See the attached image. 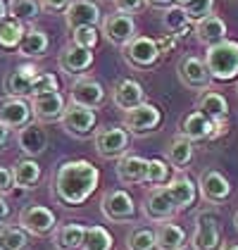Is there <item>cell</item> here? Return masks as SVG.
Instances as JSON below:
<instances>
[{
  "instance_id": "cell-1",
  "label": "cell",
  "mask_w": 238,
  "mask_h": 250,
  "mask_svg": "<svg viewBox=\"0 0 238 250\" xmlns=\"http://www.w3.org/2000/svg\"><path fill=\"white\" fill-rule=\"evenodd\" d=\"M100 184V169L88 160H67L53 176V193L62 205H83Z\"/></svg>"
},
{
  "instance_id": "cell-2",
  "label": "cell",
  "mask_w": 238,
  "mask_h": 250,
  "mask_svg": "<svg viewBox=\"0 0 238 250\" xmlns=\"http://www.w3.org/2000/svg\"><path fill=\"white\" fill-rule=\"evenodd\" d=\"M205 67L217 81H231L238 77V41L224 39L210 45L205 53Z\"/></svg>"
},
{
  "instance_id": "cell-3",
  "label": "cell",
  "mask_w": 238,
  "mask_h": 250,
  "mask_svg": "<svg viewBox=\"0 0 238 250\" xmlns=\"http://www.w3.org/2000/svg\"><path fill=\"white\" fill-rule=\"evenodd\" d=\"M129 141H131V134L124 129V126H102V129H96L93 134V148L100 157L105 160H119L129 153Z\"/></svg>"
},
{
  "instance_id": "cell-4",
  "label": "cell",
  "mask_w": 238,
  "mask_h": 250,
  "mask_svg": "<svg viewBox=\"0 0 238 250\" xmlns=\"http://www.w3.org/2000/svg\"><path fill=\"white\" fill-rule=\"evenodd\" d=\"M100 212L107 222H115V224H124V222H134L139 208H136V200L131 198V193L124 191V188H112L102 195L100 200Z\"/></svg>"
},
{
  "instance_id": "cell-5",
  "label": "cell",
  "mask_w": 238,
  "mask_h": 250,
  "mask_svg": "<svg viewBox=\"0 0 238 250\" xmlns=\"http://www.w3.org/2000/svg\"><path fill=\"white\" fill-rule=\"evenodd\" d=\"M60 124H62V129H64L67 134L74 136V138H88L91 134H96L98 112L69 100V103L64 105V115L60 119Z\"/></svg>"
},
{
  "instance_id": "cell-6",
  "label": "cell",
  "mask_w": 238,
  "mask_h": 250,
  "mask_svg": "<svg viewBox=\"0 0 238 250\" xmlns=\"http://www.w3.org/2000/svg\"><path fill=\"white\" fill-rule=\"evenodd\" d=\"M121 55H124V60H126L131 67H136V69H153L159 62V55H162V53H159L155 39L139 36V34H136L134 39L121 48Z\"/></svg>"
},
{
  "instance_id": "cell-7",
  "label": "cell",
  "mask_w": 238,
  "mask_h": 250,
  "mask_svg": "<svg viewBox=\"0 0 238 250\" xmlns=\"http://www.w3.org/2000/svg\"><path fill=\"white\" fill-rule=\"evenodd\" d=\"M17 227H21L29 236H48L58 229V217L45 205H26L20 212Z\"/></svg>"
},
{
  "instance_id": "cell-8",
  "label": "cell",
  "mask_w": 238,
  "mask_h": 250,
  "mask_svg": "<svg viewBox=\"0 0 238 250\" xmlns=\"http://www.w3.org/2000/svg\"><path fill=\"white\" fill-rule=\"evenodd\" d=\"M159 124H162V112L153 103H140L139 107L124 112V129L129 134L145 136L150 131H155Z\"/></svg>"
},
{
  "instance_id": "cell-9",
  "label": "cell",
  "mask_w": 238,
  "mask_h": 250,
  "mask_svg": "<svg viewBox=\"0 0 238 250\" xmlns=\"http://www.w3.org/2000/svg\"><path fill=\"white\" fill-rule=\"evenodd\" d=\"M140 210H143V217H145V219L162 224V222H169V219L177 214V205H174L172 193H169L167 186H155L153 191L145 195Z\"/></svg>"
},
{
  "instance_id": "cell-10",
  "label": "cell",
  "mask_w": 238,
  "mask_h": 250,
  "mask_svg": "<svg viewBox=\"0 0 238 250\" xmlns=\"http://www.w3.org/2000/svg\"><path fill=\"white\" fill-rule=\"evenodd\" d=\"M193 250H219L221 248V231L215 212H200L196 217V231L191 238Z\"/></svg>"
},
{
  "instance_id": "cell-11",
  "label": "cell",
  "mask_w": 238,
  "mask_h": 250,
  "mask_svg": "<svg viewBox=\"0 0 238 250\" xmlns=\"http://www.w3.org/2000/svg\"><path fill=\"white\" fill-rule=\"evenodd\" d=\"M177 74H178V81L191 88V91H207L210 83H212V77L205 67V60L196 58V55H183L178 60L177 64Z\"/></svg>"
},
{
  "instance_id": "cell-12",
  "label": "cell",
  "mask_w": 238,
  "mask_h": 250,
  "mask_svg": "<svg viewBox=\"0 0 238 250\" xmlns=\"http://www.w3.org/2000/svg\"><path fill=\"white\" fill-rule=\"evenodd\" d=\"M200 115H205L210 122H215L217 126V138L221 134H226V119H229V100L221 96L219 91H202L196 105Z\"/></svg>"
},
{
  "instance_id": "cell-13",
  "label": "cell",
  "mask_w": 238,
  "mask_h": 250,
  "mask_svg": "<svg viewBox=\"0 0 238 250\" xmlns=\"http://www.w3.org/2000/svg\"><path fill=\"white\" fill-rule=\"evenodd\" d=\"M31 122H34V112H31V103L26 98H0V124L2 126H7L12 131V129H24Z\"/></svg>"
},
{
  "instance_id": "cell-14",
  "label": "cell",
  "mask_w": 238,
  "mask_h": 250,
  "mask_svg": "<svg viewBox=\"0 0 238 250\" xmlns=\"http://www.w3.org/2000/svg\"><path fill=\"white\" fill-rule=\"evenodd\" d=\"M102 21V12L96 0H72L69 7L64 10V24L69 34L79 26H98Z\"/></svg>"
},
{
  "instance_id": "cell-15",
  "label": "cell",
  "mask_w": 238,
  "mask_h": 250,
  "mask_svg": "<svg viewBox=\"0 0 238 250\" xmlns=\"http://www.w3.org/2000/svg\"><path fill=\"white\" fill-rule=\"evenodd\" d=\"M102 36L112 45L124 48L136 36V20L131 15H124V12H112L102 20Z\"/></svg>"
},
{
  "instance_id": "cell-16",
  "label": "cell",
  "mask_w": 238,
  "mask_h": 250,
  "mask_svg": "<svg viewBox=\"0 0 238 250\" xmlns=\"http://www.w3.org/2000/svg\"><path fill=\"white\" fill-rule=\"evenodd\" d=\"M198 191H200V198H202L205 203L221 205V203H226L229 195H231V184H229V179L221 172H217V169H205V172L200 174Z\"/></svg>"
},
{
  "instance_id": "cell-17",
  "label": "cell",
  "mask_w": 238,
  "mask_h": 250,
  "mask_svg": "<svg viewBox=\"0 0 238 250\" xmlns=\"http://www.w3.org/2000/svg\"><path fill=\"white\" fill-rule=\"evenodd\" d=\"M96 62V55L93 50H86V48H79L74 43H67L62 50H60L58 64L60 69L69 77H83Z\"/></svg>"
},
{
  "instance_id": "cell-18",
  "label": "cell",
  "mask_w": 238,
  "mask_h": 250,
  "mask_svg": "<svg viewBox=\"0 0 238 250\" xmlns=\"http://www.w3.org/2000/svg\"><path fill=\"white\" fill-rule=\"evenodd\" d=\"M72 103L77 105H83L88 110H98L100 105L105 103V88L102 83L96 81L91 77H79L74 83H72Z\"/></svg>"
},
{
  "instance_id": "cell-19",
  "label": "cell",
  "mask_w": 238,
  "mask_h": 250,
  "mask_svg": "<svg viewBox=\"0 0 238 250\" xmlns=\"http://www.w3.org/2000/svg\"><path fill=\"white\" fill-rule=\"evenodd\" d=\"M17 146L20 150L24 153V157H39L48 150V131L40 122H31L26 124L24 129H20L17 134Z\"/></svg>"
},
{
  "instance_id": "cell-20",
  "label": "cell",
  "mask_w": 238,
  "mask_h": 250,
  "mask_svg": "<svg viewBox=\"0 0 238 250\" xmlns=\"http://www.w3.org/2000/svg\"><path fill=\"white\" fill-rule=\"evenodd\" d=\"M178 134L183 138H188L191 143H200V141L217 138V126H215V122H210L205 115H200L198 110H193L191 115L183 117V122L178 126Z\"/></svg>"
},
{
  "instance_id": "cell-21",
  "label": "cell",
  "mask_w": 238,
  "mask_h": 250,
  "mask_svg": "<svg viewBox=\"0 0 238 250\" xmlns=\"http://www.w3.org/2000/svg\"><path fill=\"white\" fill-rule=\"evenodd\" d=\"M112 100L121 112H129L139 107L140 103H145V91L136 79H119L112 88Z\"/></svg>"
},
{
  "instance_id": "cell-22",
  "label": "cell",
  "mask_w": 238,
  "mask_h": 250,
  "mask_svg": "<svg viewBox=\"0 0 238 250\" xmlns=\"http://www.w3.org/2000/svg\"><path fill=\"white\" fill-rule=\"evenodd\" d=\"M64 105L67 103L60 91L31 98V112L36 117V122H60L64 115Z\"/></svg>"
},
{
  "instance_id": "cell-23",
  "label": "cell",
  "mask_w": 238,
  "mask_h": 250,
  "mask_svg": "<svg viewBox=\"0 0 238 250\" xmlns=\"http://www.w3.org/2000/svg\"><path fill=\"white\" fill-rule=\"evenodd\" d=\"M39 74V69L29 62H24L20 67H15V72H10L5 81H2V88L5 93L12 98H29L31 96V81Z\"/></svg>"
},
{
  "instance_id": "cell-24",
  "label": "cell",
  "mask_w": 238,
  "mask_h": 250,
  "mask_svg": "<svg viewBox=\"0 0 238 250\" xmlns=\"http://www.w3.org/2000/svg\"><path fill=\"white\" fill-rule=\"evenodd\" d=\"M167 188L172 193V200H174V205H177V212L188 210V208L198 200V186H196V181H193L188 174L178 172L177 176L167 184Z\"/></svg>"
},
{
  "instance_id": "cell-25",
  "label": "cell",
  "mask_w": 238,
  "mask_h": 250,
  "mask_svg": "<svg viewBox=\"0 0 238 250\" xmlns=\"http://www.w3.org/2000/svg\"><path fill=\"white\" fill-rule=\"evenodd\" d=\"M145 172H148V160L140 155H124L117 160V179L126 186L134 184H145Z\"/></svg>"
},
{
  "instance_id": "cell-26",
  "label": "cell",
  "mask_w": 238,
  "mask_h": 250,
  "mask_svg": "<svg viewBox=\"0 0 238 250\" xmlns=\"http://www.w3.org/2000/svg\"><path fill=\"white\" fill-rule=\"evenodd\" d=\"M193 34H196V39L202 43V45H217L219 41L226 39V21L221 20L219 15H207L205 20L196 21V26H193Z\"/></svg>"
},
{
  "instance_id": "cell-27",
  "label": "cell",
  "mask_w": 238,
  "mask_h": 250,
  "mask_svg": "<svg viewBox=\"0 0 238 250\" xmlns=\"http://www.w3.org/2000/svg\"><path fill=\"white\" fill-rule=\"evenodd\" d=\"M12 176H15V188H24V191H31L36 188V184L43 176L40 165L34 157H21L12 165Z\"/></svg>"
},
{
  "instance_id": "cell-28",
  "label": "cell",
  "mask_w": 238,
  "mask_h": 250,
  "mask_svg": "<svg viewBox=\"0 0 238 250\" xmlns=\"http://www.w3.org/2000/svg\"><path fill=\"white\" fill-rule=\"evenodd\" d=\"M193 153H196L193 143H191L188 138H183L181 134H177L169 141V146H167V162H169L177 172H181V169H186V167L193 162Z\"/></svg>"
},
{
  "instance_id": "cell-29",
  "label": "cell",
  "mask_w": 238,
  "mask_h": 250,
  "mask_svg": "<svg viewBox=\"0 0 238 250\" xmlns=\"http://www.w3.org/2000/svg\"><path fill=\"white\" fill-rule=\"evenodd\" d=\"M155 246L158 250H183L186 246V231L178 224L172 222H162L155 229Z\"/></svg>"
},
{
  "instance_id": "cell-30",
  "label": "cell",
  "mask_w": 238,
  "mask_h": 250,
  "mask_svg": "<svg viewBox=\"0 0 238 250\" xmlns=\"http://www.w3.org/2000/svg\"><path fill=\"white\" fill-rule=\"evenodd\" d=\"M83 224H62L55 229L53 241L58 250H81L83 248Z\"/></svg>"
},
{
  "instance_id": "cell-31",
  "label": "cell",
  "mask_w": 238,
  "mask_h": 250,
  "mask_svg": "<svg viewBox=\"0 0 238 250\" xmlns=\"http://www.w3.org/2000/svg\"><path fill=\"white\" fill-rule=\"evenodd\" d=\"M48 45H50V39H48L45 31L29 29V31L24 34V39H21L17 53H20L21 58H40V55L48 53Z\"/></svg>"
},
{
  "instance_id": "cell-32",
  "label": "cell",
  "mask_w": 238,
  "mask_h": 250,
  "mask_svg": "<svg viewBox=\"0 0 238 250\" xmlns=\"http://www.w3.org/2000/svg\"><path fill=\"white\" fill-rule=\"evenodd\" d=\"M24 34H26V26L7 15L5 20L0 21V48H5V50H17L21 39H24Z\"/></svg>"
},
{
  "instance_id": "cell-33",
  "label": "cell",
  "mask_w": 238,
  "mask_h": 250,
  "mask_svg": "<svg viewBox=\"0 0 238 250\" xmlns=\"http://www.w3.org/2000/svg\"><path fill=\"white\" fill-rule=\"evenodd\" d=\"M162 24H164V29H167L177 41L183 39V36L188 34V29H191V21H188V17H186L183 7H178V5H172V7L164 10Z\"/></svg>"
},
{
  "instance_id": "cell-34",
  "label": "cell",
  "mask_w": 238,
  "mask_h": 250,
  "mask_svg": "<svg viewBox=\"0 0 238 250\" xmlns=\"http://www.w3.org/2000/svg\"><path fill=\"white\" fill-rule=\"evenodd\" d=\"M7 15L21 24H34L40 15V2L39 0H10Z\"/></svg>"
},
{
  "instance_id": "cell-35",
  "label": "cell",
  "mask_w": 238,
  "mask_h": 250,
  "mask_svg": "<svg viewBox=\"0 0 238 250\" xmlns=\"http://www.w3.org/2000/svg\"><path fill=\"white\" fill-rule=\"evenodd\" d=\"M112 246H115V238L105 227H86L81 250H112Z\"/></svg>"
},
{
  "instance_id": "cell-36",
  "label": "cell",
  "mask_w": 238,
  "mask_h": 250,
  "mask_svg": "<svg viewBox=\"0 0 238 250\" xmlns=\"http://www.w3.org/2000/svg\"><path fill=\"white\" fill-rule=\"evenodd\" d=\"M29 233L21 227H2L0 229V250H29Z\"/></svg>"
},
{
  "instance_id": "cell-37",
  "label": "cell",
  "mask_w": 238,
  "mask_h": 250,
  "mask_svg": "<svg viewBox=\"0 0 238 250\" xmlns=\"http://www.w3.org/2000/svg\"><path fill=\"white\" fill-rule=\"evenodd\" d=\"M126 250H158L155 231L148 227H139L126 236Z\"/></svg>"
},
{
  "instance_id": "cell-38",
  "label": "cell",
  "mask_w": 238,
  "mask_h": 250,
  "mask_svg": "<svg viewBox=\"0 0 238 250\" xmlns=\"http://www.w3.org/2000/svg\"><path fill=\"white\" fill-rule=\"evenodd\" d=\"M169 181V162L153 157L148 160V172H145V184L150 186H164Z\"/></svg>"
},
{
  "instance_id": "cell-39",
  "label": "cell",
  "mask_w": 238,
  "mask_h": 250,
  "mask_svg": "<svg viewBox=\"0 0 238 250\" xmlns=\"http://www.w3.org/2000/svg\"><path fill=\"white\" fill-rule=\"evenodd\" d=\"M53 91H60L58 77L50 74V72H39L31 81V98L45 96V93H53Z\"/></svg>"
},
{
  "instance_id": "cell-40",
  "label": "cell",
  "mask_w": 238,
  "mask_h": 250,
  "mask_svg": "<svg viewBox=\"0 0 238 250\" xmlns=\"http://www.w3.org/2000/svg\"><path fill=\"white\" fill-rule=\"evenodd\" d=\"M100 41L98 26H79L72 31V43L79 45V48H86V50H96Z\"/></svg>"
},
{
  "instance_id": "cell-41",
  "label": "cell",
  "mask_w": 238,
  "mask_h": 250,
  "mask_svg": "<svg viewBox=\"0 0 238 250\" xmlns=\"http://www.w3.org/2000/svg\"><path fill=\"white\" fill-rule=\"evenodd\" d=\"M183 12H186V17L188 21H200L205 20L207 15H212L215 12V0H191L186 7H183Z\"/></svg>"
},
{
  "instance_id": "cell-42",
  "label": "cell",
  "mask_w": 238,
  "mask_h": 250,
  "mask_svg": "<svg viewBox=\"0 0 238 250\" xmlns=\"http://www.w3.org/2000/svg\"><path fill=\"white\" fill-rule=\"evenodd\" d=\"M112 2H115L117 12H124V15H136L148 5L145 0H112Z\"/></svg>"
},
{
  "instance_id": "cell-43",
  "label": "cell",
  "mask_w": 238,
  "mask_h": 250,
  "mask_svg": "<svg viewBox=\"0 0 238 250\" xmlns=\"http://www.w3.org/2000/svg\"><path fill=\"white\" fill-rule=\"evenodd\" d=\"M15 188V176H12V167H2L0 165V195L10 193Z\"/></svg>"
},
{
  "instance_id": "cell-44",
  "label": "cell",
  "mask_w": 238,
  "mask_h": 250,
  "mask_svg": "<svg viewBox=\"0 0 238 250\" xmlns=\"http://www.w3.org/2000/svg\"><path fill=\"white\" fill-rule=\"evenodd\" d=\"M39 2L40 10H45V12H64L72 0H39Z\"/></svg>"
},
{
  "instance_id": "cell-45",
  "label": "cell",
  "mask_w": 238,
  "mask_h": 250,
  "mask_svg": "<svg viewBox=\"0 0 238 250\" xmlns=\"http://www.w3.org/2000/svg\"><path fill=\"white\" fill-rule=\"evenodd\" d=\"M158 43V48H159V53H169L174 45H177V39L172 36V34H167V36H162V39L155 41Z\"/></svg>"
},
{
  "instance_id": "cell-46",
  "label": "cell",
  "mask_w": 238,
  "mask_h": 250,
  "mask_svg": "<svg viewBox=\"0 0 238 250\" xmlns=\"http://www.w3.org/2000/svg\"><path fill=\"white\" fill-rule=\"evenodd\" d=\"M7 219H10V203H7L5 195H0V227H2Z\"/></svg>"
},
{
  "instance_id": "cell-47",
  "label": "cell",
  "mask_w": 238,
  "mask_h": 250,
  "mask_svg": "<svg viewBox=\"0 0 238 250\" xmlns=\"http://www.w3.org/2000/svg\"><path fill=\"white\" fill-rule=\"evenodd\" d=\"M7 143H10V129L0 124V153L7 148Z\"/></svg>"
},
{
  "instance_id": "cell-48",
  "label": "cell",
  "mask_w": 238,
  "mask_h": 250,
  "mask_svg": "<svg viewBox=\"0 0 238 250\" xmlns=\"http://www.w3.org/2000/svg\"><path fill=\"white\" fill-rule=\"evenodd\" d=\"M150 7H155V10H167V7H172L174 5V0H145Z\"/></svg>"
},
{
  "instance_id": "cell-49",
  "label": "cell",
  "mask_w": 238,
  "mask_h": 250,
  "mask_svg": "<svg viewBox=\"0 0 238 250\" xmlns=\"http://www.w3.org/2000/svg\"><path fill=\"white\" fill-rule=\"evenodd\" d=\"M5 17H7V2H5V0H0V21L5 20Z\"/></svg>"
},
{
  "instance_id": "cell-50",
  "label": "cell",
  "mask_w": 238,
  "mask_h": 250,
  "mask_svg": "<svg viewBox=\"0 0 238 250\" xmlns=\"http://www.w3.org/2000/svg\"><path fill=\"white\" fill-rule=\"evenodd\" d=\"M219 250H238V243H221Z\"/></svg>"
},
{
  "instance_id": "cell-51",
  "label": "cell",
  "mask_w": 238,
  "mask_h": 250,
  "mask_svg": "<svg viewBox=\"0 0 238 250\" xmlns=\"http://www.w3.org/2000/svg\"><path fill=\"white\" fill-rule=\"evenodd\" d=\"M191 0H174V5H178V7H186Z\"/></svg>"
},
{
  "instance_id": "cell-52",
  "label": "cell",
  "mask_w": 238,
  "mask_h": 250,
  "mask_svg": "<svg viewBox=\"0 0 238 250\" xmlns=\"http://www.w3.org/2000/svg\"><path fill=\"white\" fill-rule=\"evenodd\" d=\"M234 227L238 229V210H236V214H234Z\"/></svg>"
},
{
  "instance_id": "cell-53",
  "label": "cell",
  "mask_w": 238,
  "mask_h": 250,
  "mask_svg": "<svg viewBox=\"0 0 238 250\" xmlns=\"http://www.w3.org/2000/svg\"><path fill=\"white\" fill-rule=\"evenodd\" d=\"M236 91H238V86H236Z\"/></svg>"
}]
</instances>
